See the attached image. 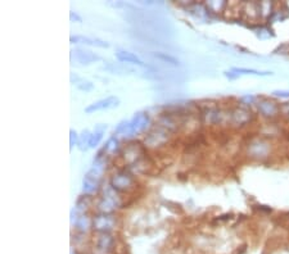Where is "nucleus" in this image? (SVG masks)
Returning a JSON list of instances; mask_svg holds the SVG:
<instances>
[{
  "label": "nucleus",
  "mask_w": 289,
  "mask_h": 254,
  "mask_svg": "<svg viewBox=\"0 0 289 254\" xmlns=\"http://www.w3.org/2000/svg\"><path fill=\"white\" fill-rule=\"evenodd\" d=\"M107 159L106 155L98 154L97 158L93 162V166L89 171L86 172L83 180V192L86 195H93L94 193L98 192V189L100 186V181H102V176L106 170Z\"/></svg>",
  "instance_id": "obj_1"
},
{
  "label": "nucleus",
  "mask_w": 289,
  "mask_h": 254,
  "mask_svg": "<svg viewBox=\"0 0 289 254\" xmlns=\"http://www.w3.org/2000/svg\"><path fill=\"white\" fill-rule=\"evenodd\" d=\"M100 60V57L95 53L83 48H76L71 50V62L78 66H89L92 63Z\"/></svg>",
  "instance_id": "obj_2"
},
{
  "label": "nucleus",
  "mask_w": 289,
  "mask_h": 254,
  "mask_svg": "<svg viewBox=\"0 0 289 254\" xmlns=\"http://www.w3.org/2000/svg\"><path fill=\"white\" fill-rule=\"evenodd\" d=\"M149 122H151V118L147 113H143V112L135 113L134 117L129 120V137L135 136L147 130Z\"/></svg>",
  "instance_id": "obj_3"
},
{
  "label": "nucleus",
  "mask_w": 289,
  "mask_h": 254,
  "mask_svg": "<svg viewBox=\"0 0 289 254\" xmlns=\"http://www.w3.org/2000/svg\"><path fill=\"white\" fill-rule=\"evenodd\" d=\"M118 106H120V99H118L117 97H113V95H112V97H107L104 98V99L97 100V102H94V103L86 107V108L84 109V112L88 114H92L94 113V112L108 111V109L117 108Z\"/></svg>",
  "instance_id": "obj_4"
},
{
  "label": "nucleus",
  "mask_w": 289,
  "mask_h": 254,
  "mask_svg": "<svg viewBox=\"0 0 289 254\" xmlns=\"http://www.w3.org/2000/svg\"><path fill=\"white\" fill-rule=\"evenodd\" d=\"M111 188L115 189L116 192H127V190L134 188V179L127 172H118L112 177Z\"/></svg>",
  "instance_id": "obj_5"
},
{
  "label": "nucleus",
  "mask_w": 289,
  "mask_h": 254,
  "mask_svg": "<svg viewBox=\"0 0 289 254\" xmlns=\"http://www.w3.org/2000/svg\"><path fill=\"white\" fill-rule=\"evenodd\" d=\"M115 218L112 217L109 213H100L98 214L97 217L93 220V227L99 231L100 234L102 232H109L112 228L115 227Z\"/></svg>",
  "instance_id": "obj_6"
},
{
  "label": "nucleus",
  "mask_w": 289,
  "mask_h": 254,
  "mask_svg": "<svg viewBox=\"0 0 289 254\" xmlns=\"http://www.w3.org/2000/svg\"><path fill=\"white\" fill-rule=\"evenodd\" d=\"M120 206V199H118L117 194H116L115 189H108V192L106 193L102 202L99 203V208L103 213H109L113 209H116Z\"/></svg>",
  "instance_id": "obj_7"
},
{
  "label": "nucleus",
  "mask_w": 289,
  "mask_h": 254,
  "mask_svg": "<svg viewBox=\"0 0 289 254\" xmlns=\"http://www.w3.org/2000/svg\"><path fill=\"white\" fill-rule=\"evenodd\" d=\"M115 245V239L108 232H102L95 243V253L97 254H109Z\"/></svg>",
  "instance_id": "obj_8"
},
{
  "label": "nucleus",
  "mask_w": 289,
  "mask_h": 254,
  "mask_svg": "<svg viewBox=\"0 0 289 254\" xmlns=\"http://www.w3.org/2000/svg\"><path fill=\"white\" fill-rule=\"evenodd\" d=\"M116 58L121 63H125V64L127 63V64H135V66L139 67H148L135 53L127 52V50H118V52H116Z\"/></svg>",
  "instance_id": "obj_9"
},
{
  "label": "nucleus",
  "mask_w": 289,
  "mask_h": 254,
  "mask_svg": "<svg viewBox=\"0 0 289 254\" xmlns=\"http://www.w3.org/2000/svg\"><path fill=\"white\" fill-rule=\"evenodd\" d=\"M71 43L72 44H84V45H90V46H98V48H108L109 44L104 40H100L97 37H88V36H71Z\"/></svg>",
  "instance_id": "obj_10"
},
{
  "label": "nucleus",
  "mask_w": 289,
  "mask_h": 254,
  "mask_svg": "<svg viewBox=\"0 0 289 254\" xmlns=\"http://www.w3.org/2000/svg\"><path fill=\"white\" fill-rule=\"evenodd\" d=\"M107 130V125H103V123H100V125H97L94 127L92 132V137H90V143H89V149H94L99 145V143L103 139V135Z\"/></svg>",
  "instance_id": "obj_11"
},
{
  "label": "nucleus",
  "mask_w": 289,
  "mask_h": 254,
  "mask_svg": "<svg viewBox=\"0 0 289 254\" xmlns=\"http://www.w3.org/2000/svg\"><path fill=\"white\" fill-rule=\"evenodd\" d=\"M279 108L274 102L270 100H262L261 103H258V112L265 117H272L275 114L278 113Z\"/></svg>",
  "instance_id": "obj_12"
},
{
  "label": "nucleus",
  "mask_w": 289,
  "mask_h": 254,
  "mask_svg": "<svg viewBox=\"0 0 289 254\" xmlns=\"http://www.w3.org/2000/svg\"><path fill=\"white\" fill-rule=\"evenodd\" d=\"M71 81H72V83H74V85L79 89V90H81V92L89 93L94 90V83L90 82V81H88V80H84V78L78 77V76H75L74 77V74H72Z\"/></svg>",
  "instance_id": "obj_13"
},
{
  "label": "nucleus",
  "mask_w": 289,
  "mask_h": 254,
  "mask_svg": "<svg viewBox=\"0 0 289 254\" xmlns=\"http://www.w3.org/2000/svg\"><path fill=\"white\" fill-rule=\"evenodd\" d=\"M152 55L157 59L162 60V62L167 63V64H172V66H180V60L178 58H175L174 55L169 54V53H162V52H153Z\"/></svg>",
  "instance_id": "obj_14"
},
{
  "label": "nucleus",
  "mask_w": 289,
  "mask_h": 254,
  "mask_svg": "<svg viewBox=\"0 0 289 254\" xmlns=\"http://www.w3.org/2000/svg\"><path fill=\"white\" fill-rule=\"evenodd\" d=\"M106 71L111 72V73H117V74H129V73H134V69L130 68V67L125 66V64H109V66H104Z\"/></svg>",
  "instance_id": "obj_15"
},
{
  "label": "nucleus",
  "mask_w": 289,
  "mask_h": 254,
  "mask_svg": "<svg viewBox=\"0 0 289 254\" xmlns=\"http://www.w3.org/2000/svg\"><path fill=\"white\" fill-rule=\"evenodd\" d=\"M249 118H251V116H249L248 112L244 111V109H237V111L233 113V122H234L235 125H244V123L248 122Z\"/></svg>",
  "instance_id": "obj_16"
},
{
  "label": "nucleus",
  "mask_w": 289,
  "mask_h": 254,
  "mask_svg": "<svg viewBox=\"0 0 289 254\" xmlns=\"http://www.w3.org/2000/svg\"><path fill=\"white\" fill-rule=\"evenodd\" d=\"M90 137H92V132H90L89 130H84L83 134L79 136L78 146L81 151H85V150H88V149H89Z\"/></svg>",
  "instance_id": "obj_17"
},
{
  "label": "nucleus",
  "mask_w": 289,
  "mask_h": 254,
  "mask_svg": "<svg viewBox=\"0 0 289 254\" xmlns=\"http://www.w3.org/2000/svg\"><path fill=\"white\" fill-rule=\"evenodd\" d=\"M118 145H120V144H118L117 136L109 137L106 146H104V153H108V154H115L116 151L118 150V148H120Z\"/></svg>",
  "instance_id": "obj_18"
},
{
  "label": "nucleus",
  "mask_w": 289,
  "mask_h": 254,
  "mask_svg": "<svg viewBox=\"0 0 289 254\" xmlns=\"http://www.w3.org/2000/svg\"><path fill=\"white\" fill-rule=\"evenodd\" d=\"M232 71L238 73L239 76H241V74H253V76H269V74H272L271 72L269 71L262 72L257 71V69H248V68H232Z\"/></svg>",
  "instance_id": "obj_19"
},
{
  "label": "nucleus",
  "mask_w": 289,
  "mask_h": 254,
  "mask_svg": "<svg viewBox=\"0 0 289 254\" xmlns=\"http://www.w3.org/2000/svg\"><path fill=\"white\" fill-rule=\"evenodd\" d=\"M207 7H208L211 11H213V12H220L221 9L225 7V3L224 2H221V3H215V2H209V3H207Z\"/></svg>",
  "instance_id": "obj_20"
},
{
  "label": "nucleus",
  "mask_w": 289,
  "mask_h": 254,
  "mask_svg": "<svg viewBox=\"0 0 289 254\" xmlns=\"http://www.w3.org/2000/svg\"><path fill=\"white\" fill-rule=\"evenodd\" d=\"M69 134H71V136H69V148L72 149L75 145H78L79 135L76 134V132H75L74 130H71V131H69Z\"/></svg>",
  "instance_id": "obj_21"
},
{
  "label": "nucleus",
  "mask_w": 289,
  "mask_h": 254,
  "mask_svg": "<svg viewBox=\"0 0 289 254\" xmlns=\"http://www.w3.org/2000/svg\"><path fill=\"white\" fill-rule=\"evenodd\" d=\"M272 95L283 98V99H289V92H286V90H275V92H272Z\"/></svg>",
  "instance_id": "obj_22"
},
{
  "label": "nucleus",
  "mask_w": 289,
  "mask_h": 254,
  "mask_svg": "<svg viewBox=\"0 0 289 254\" xmlns=\"http://www.w3.org/2000/svg\"><path fill=\"white\" fill-rule=\"evenodd\" d=\"M224 74H225L226 77L229 78V80H235V78L239 77V74L235 73V72H233V71H225L224 72Z\"/></svg>",
  "instance_id": "obj_23"
},
{
  "label": "nucleus",
  "mask_w": 289,
  "mask_h": 254,
  "mask_svg": "<svg viewBox=\"0 0 289 254\" xmlns=\"http://www.w3.org/2000/svg\"><path fill=\"white\" fill-rule=\"evenodd\" d=\"M69 18H71V21H76V22L79 23L83 22V18H81L76 12H71V13H69Z\"/></svg>",
  "instance_id": "obj_24"
},
{
  "label": "nucleus",
  "mask_w": 289,
  "mask_h": 254,
  "mask_svg": "<svg viewBox=\"0 0 289 254\" xmlns=\"http://www.w3.org/2000/svg\"><path fill=\"white\" fill-rule=\"evenodd\" d=\"M255 99L256 98L253 97V95H246V97L242 98V102H246V103L248 104V103H253V102H255Z\"/></svg>",
  "instance_id": "obj_25"
},
{
  "label": "nucleus",
  "mask_w": 289,
  "mask_h": 254,
  "mask_svg": "<svg viewBox=\"0 0 289 254\" xmlns=\"http://www.w3.org/2000/svg\"><path fill=\"white\" fill-rule=\"evenodd\" d=\"M285 108H288V109H289V106H286V107H285ZM288 114H289V112H288Z\"/></svg>",
  "instance_id": "obj_26"
}]
</instances>
